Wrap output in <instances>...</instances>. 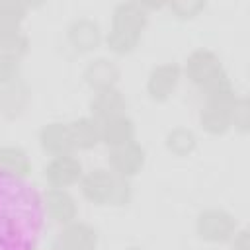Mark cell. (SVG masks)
I'll return each instance as SVG.
<instances>
[{"label":"cell","mask_w":250,"mask_h":250,"mask_svg":"<svg viewBox=\"0 0 250 250\" xmlns=\"http://www.w3.org/2000/svg\"><path fill=\"white\" fill-rule=\"evenodd\" d=\"M43 225L41 191L29 180L0 176V250H37Z\"/></svg>","instance_id":"6da1fadb"},{"label":"cell","mask_w":250,"mask_h":250,"mask_svg":"<svg viewBox=\"0 0 250 250\" xmlns=\"http://www.w3.org/2000/svg\"><path fill=\"white\" fill-rule=\"evenodd\" d=\"M29 4L21 0H0V37L21 29Z\"/></svg>","instance_id":"ffe728a7"},{"label":"cell","mask_w":250,"mask_h":250,"mask_svg":"<svg viewBox=\"0 0 250 250\" xmlns=\"http://www.w3.org/2000/svg\"><path fill=\"white\" fill-rule=\"evenodd\" d=\"M31 100L29 86L18 78L6 86H0V115L6 119H16L20 117Z\"/></svg>","instance_id":"e0dca14e"},{"label":"cell","mask_w":250,"mask_h":250,"mask_svg":"<svg viewBox=\"0 0 250 250\" xmlns=\"http://www.w3.org/2000/svg\"><path fill=\"white\" fill-rule=\"evenodd\" d=\"M29 51V35L23 29L0 37V55L21 61Z\"/></svg>","instance_id":"7402d4cb"},{"label":"cell","mask_w":250,"mask_h":250,"mask_svg":"<svg viewBox=\"0 0 250 250\" xmlns=\"http://www.w3.org/2000/svg\"><path fill=\"white\" fill-rule=\"evenodd\" d=\"M82 78L92 88V92L117 88L119 78H121V68L109 57H94L86 62Z\"/></svg>","instance_id":"4fadbf2b"},{"label":"cell","mask_w":250,"mask_h":250,"mask_svg":"<svg viewBox=\"0 0 250 250\" xmlns=\"http://www.w3.org/2000/svg\"><path fill=\"white\" fill-rule=\"evenodd\" d=\"M146 23L148 14L141 6V2H119L111 10V21L109 29L104 33V43L113 55H129L137 49Z\"/></svg>","instance_id":"7a4b0ae2"},{"label":"cell","mask_w":250,"mask_h":250,"mask_svg":"<svg viewBox=\"0 0 250 250\" xmlns=\"http://www.w3.org/2000/svg\"><path fill=\"white\" fill-rule=\"evenodd\" d=\"M205 6H207L205 0H170V2H166V8L178 20H191V18L199 16L205 10Z\"/></svg>","instance_id":"cb8c5ba5"},{"label":"cell","mask_w":250,"mask_h":250,"mask_svg":"<svg viewBox=\"0 0 250 250\" xmlns=\"http://www.w3.org/2000/svg\"><path fill=\"white\" fill-rule=\"evenodd\" d=\"M236 230H238V221L227 209L207 207L199 211L195 217V232L203 242H209V244L230 242Z\"/></svg>","instance_id":"5b68a950"},{"label":"cell","mask_w":250,"mask_h":250,"mask_svg":"<svg viewBox=\"0 0 250 250\" xmlns=\"http://www.w3.org/2000/svg\"><path fill=\"white\" fill-rule=\"evenodd\" d=\"M123 250H146V248H143V246H139V244H131V246H125Z\"/></svg>","instance_id":"83f0119b"},{"label":"cell","mask_w":250,"mask_h":250,"mask_svg":"<svg viewBox=\"0 0 250 250\" xmlns=\"http://www.w3.org/2000/svg\"><path fill=\"white\" fill-rule=\"evenodd\" d=\"M230 125L234 131L238 133H248L250 129V104H248V98L238 94L236 100H234V105H232V111H230Z\"/></svg>","instance_id":"603a6c76"},{"label":"cell","mask_w":250,"mask_h":250,"mask_svg":"<svg viewBox=\"0 0 250 250\" xmlns=\"http://www.w3.org/2000/svg\"><path fill=\"white\" fill-rule=\"evenodd\" d=\"M68 127H70L74 152L76 150H92L94 146H98L102 143L100 123L90 115H80V117L68 121Z\"/></svg>","instance_id":"d6986e66"},{"label":"cell","mask_w":250,"mask_h":250,"mask_svg":"<svg viewBox=\"0 0 250 250\" xmlns=\"http://www.w3.org/2000/svg\"><path fill=\"white\" fill-rule=\"evenodd\" d=\"M164 146L174 156H189L197 148V135L189 127H174L164 137Z\"/></svg>","instance_id":"44dd1931"},{"label":"cell","mask_w":250,"mask_h":250,"mask_svg":"<svg viewBox=\"0 0 250 250\" xmlns=\"http://www.w3.org/2000/svg\"><path fill=\"white\" fill-rule=\"evenodd\" d=\"M37 141H39L41 150L47 152L49 156H61V154L74 152L68 121H59L57 119V121L45 123L37 133Z\"/></svg>","instance_id":"5bb4252c"},{"label":"cell","mask_w":250,"mask_h":250,"mask_svg":"<svg viewBox=\"0 0 250 250\" xmlns=\"http://www.w3.org/2000/svg\"><path fill=\"white\" fill-rule=\"evenodd\" d=\"M90 117H94L98 123L111 119L115 115L127 113V98L119 88H107L94 92L88 104Z\"/></svg>","instance_id":"9a60e30c"},{"label":"cell","mask_w":250,"mask_h":250,"mask_svg":"<svg viewBox=\"0 0 250 250\" xmlns=\"http://www.w3.org/2000/svg\"><path fill=\"white\" fill-rule=\"evenodd\" d=\"M33 164L23 146L0 145V176L27 180L31 176Z\"/></svg>","instance_id":"ac0fdd59"},{"label":"cell","mask_w":250,"mask_h":250,"mask_svg":"<svg viewBox=\"0 0 250 250\" xmlns=\"http://www.w3.org/2000/svg\"><path fill=\"white\" fill-rule=\"evenodd\" d=\"M246 227H238L234 236L230 238V250H250V236Z\"/></svg>","instance_id":"4316f807"},{"label":"cell","mask_w":250,"mask_h":250,"mask_svg":"<svg viewBox=\"0 0 250 250\" xmlns=\"http://www.w3.org/2000/svg\"><path fill=\"white\" fill-rule=\"evenodd\" d=\"M98 230L86 221H72L61 227L59 234L51 242V250H96Z\"/></svg>","instance_id":"9c48e42d"},{"label":"cell","mask_w":250,"mask_h":250,"mask_svg":"<svg viewBox=\"0 0 250 250\" xmlns=\"http://www.w3.org/2000/svg\"><path fill=\"white\" fill-rule=\"evenodd\" d=\"M20 78V61L0 55V86H6Z\"/></svg>","instance_id":"484cf974"},{"label":"cell","mask_w":250,"mask_h":250,"mask_svg":"<svg viewBox=\"0 0 250 250\" xmlns=\"http://www.w3.org/2000/svg\"><path fill=\"white\" fill-rule=\"evenodd\" d=\"M182 66L174 61H168V62H160V64H154L146 76V84H145V90L148 94V98L152 102H168L180 82H182Z\"/></svg>","instance_id":"8992f818"},{"label":"cell","mask_w":250,"mask_h":250,"mask_svg":"<svg viewBox=\"0 0 250 250\" xmlns=\"http://www.w3.org/2000/svg\"><path fill=\"white\" fill-rule=\"evenodd\" d=\"M43 174L51 188L68 189L70 186L80 182L84 174V166H82V160L76 156V152H70V154L51 156V160L43 168Z\"/></svg>","instance_id":"30bf717a"},{"label":"cell","mask_w":250,"mask_h":250,"mask_svg":"<svg viewBox=\"0 0 250 250\" xmlns=\"http://www.w3.org/2000/svg\"><path fill=\"white\" fill-rule=\"evenodd\" d=\"M43 209H45V215L61 227L76 221L78 217L76 197L64 188H49L43 193Z\"/></svg>","instance_id":"7c38bea8"},{"label":"cell","mask_w":250,"mask_h":250,"mask_svg":"<svg viewBox=\"0 0 250 250\" xmlns=\"http://www.w3.org/2000/svg\"><path fill=\"white\" fill-rule=\"evenodd\" d=\"M133 199V186L131 180L115 176V188H113V197H111V205L113 207H123Z\"/></svg>","instance_id":"d4e9b609"},{"label":"cell","mask_w":250,"mask_h":250,"mask_svg":"<svg viewBox=\"0 0 250 250\" xmlns=\"http://www.w3.org/2000/svg\"><path fill=\"white\" fill-rule=\"evenodd\" d=\"M135 137H137V125L127 113L115 115L100 123V139L102 145H105L107 148H117L127 143H133L137 141Z\"/></svg>","instance_id":"2e32d148"},{"label":"cell","mask_w":250,"mask_h":250,"mask_svg":"<svg viewBox=\"0 0 250 250\" xmlns=\"http://www.w3.org/2000/svg\"><path fill=\"white\" fill-rule=\"evenodd\" d=\"M182 74L201 92H209L225 82H229V74L223 66V61L221 57L209 49V47H197L193 49L186 61H184V66H182Z\"/></svg>","instance_id":"277c9868"},{"label":"cell","mask_w":250,"mask_h":250,"mask_svg":"<svg viewBox=\"0 0 250 250\" xmlns=\"http://www.w3.org/2000/svg\"><path fill=\"white\" fill-rule=\"evenodd\" d=\"M80 193L86 201L94 205H111L113 188H115V174L109 168L98 166L92 170H84L78 182Z\"/></svg>","instance_id":"52a82bcc"},{"label":"cell","mask_w":250,"mask_h":250,"mask_svg":"<svg viewBox=\"0 0 250 250\" xmlns=\"http://www.w3.org/2000/svg\"><path fill=\"white\" fill-rule=\"evenodd\" d=\"M146 164V150L139 141L127 143L117 148H109L107 152V168L121 178L133 180L137 174L143 172Z\"/></svg>","instance_id":"ba28073f"},{"label":"cell","mask_w":250,"mask_h":250,"mask_svg":"<svg viewBox=\"0 0 250 250\" xmlns=\"http://www.w3.org/2000/svg\"><path fill=\"white\" fill-rule=\"evenodd\" d=\"M238 92L234 90L232 82H225L209 92L203 94V104L199 109V127L213 135V137H221L225 133H229L232 129L230 125V111L234 105Z\"/></svg>","instance_id":"3957f363"},{"label":"cell","mask_w":250,"mask_h":250,"mask_svg":"<svg viewBox=\"0 0 250 250\" xmlns=\"http://www.w3.org/2000/svg\"><path fill=\"white\" fill-rule=\"evenodd\" d=\"M66 41L78 53H92L104 43L102 25L88 16L74 18L66 25Z\"/></svg>","instance_id":"8fae6325"}]
</instances>
